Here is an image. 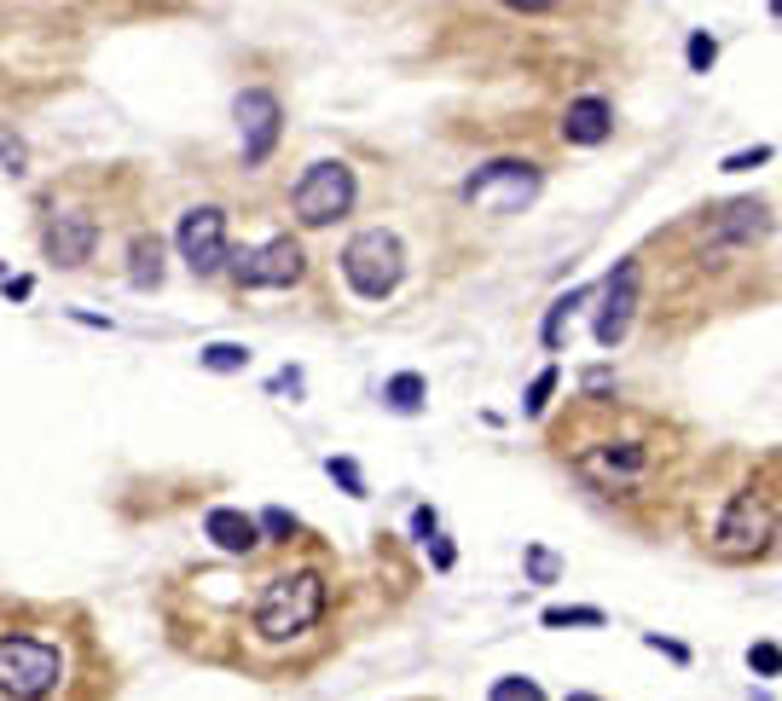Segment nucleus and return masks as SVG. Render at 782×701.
I'll return each mask as SVG.
<instances>
[{
    "instance_id": "nucleus-1",
    "label": "nucleus",
    "mask_w": 782,
    "mask_h": 701,
    "mask_svg": "<svg viewBox=\"0 0 782 701\" xmlns=\"http://www.w3.org/2000/svg\"><path fill=\"white\" fill-rule=\"evenodd\" d=\"M597 411H603V423L609 429H580L574 436V470L597 487V493H632V487H644L649 482V470H655V429L644 418H632V411H621L614 400H597Z\"/></svg>"
},
{
    "instance_id": "nucleus-2",
    "label": "nucleus",
    "mask_w": 782,
    "mask_h": 701,
    "mask_svg": "<svg viewBox=\"0 0 782 701\" xmlns=\"http://www.w3.org/2000/svg\"><path fill=\"white\" fill-rule=\"evenodd\" d=\"M76 685L70 655L53 637L0 632V701H58Z\"/></svg>"
},
{
    "instance_id": "nucleus-3",
    "label": "nucleus",
    "mask_w": 782,
    "mask_h": 701,
    "mask_svg": "<svg viewBox=\"0 0 782 701\" xmlns=\"http://www.w3.org/2000/svg\"><path fill=\"white\" fill-rule=\"evenodd\" d=\"M325 603H331L325 574L296 568V574H279V580L261 586L256 621H250V626H256L261 644H296V637H307V632L325 621Z\"/></svg>"
},
{
    "instance_id": "nucleus-4",
    "label": "nucleus",
    "mask_w": 782,
    "mask_h": 701,
    "mask_svg": "<svg viewBox=\"0 0 782 701\" xmlns=\"http://www.w3.org/2000/svg\"><path fill=\"white\" fill-rule=\"evenodd\" d=\"M782 545V510H777V493L766 487H743L730 493L725 517L713 528V551L725 563H748V556H766Z\"/></svg>"
},
{
    "instance_id": "nucleus-5",
    "label": "nucleus",
    "mask_w": 782,
    "mask_h": 701,
    "mask_svg": "<svg viewBox=\"0 0 782 701\" xmlns=\"http://www.w3.org/2000/svg\"><path fill=\"white\" fill-rule=\"evenodd\" d=\"M406 273V256H400V238L383 233V226H372V233H354L342 250V279L354 284V296L365 302H383L395 296V284Z\"/></svg>"
},
{
    "instance_id": "nucleus-6",
    "label": "nucleus",
    "mask_w": 782,
    "mask_h": 701,
    "mask_svg": "<svg viewBox=\"0 0 782 701\" xmlns=\"http://www.w3.org/2000/svg\"><path fill=\"white\" fill-rule=\"evenodd\" d=\"M464 197L476 203L481 215H517L540 197V169H533V162H517V157L487 162V169H476L464 180Z\"/></svg>"
},
{
    "instance_id": "nucleus-7",
    "label": "nucleus",
    "mask_w": 782,
    "mask_h": 701,
    "mask_svg": "<svg viewBox=\"0 0 782 701\" xmlns=\"http://www.w3.org/2000/svg\"><path fill=\"white\" fill-rule=\"evenodd\" d=\"M348 203H354V169L348 162H314L291 192V210L302 226H331L337 215H348Z\"/></svg>"
},
{
    "instance_id": "nucleus-8",
    "label": "nucleus",
    "mask_w": 782,
    "mask_h": 701,
    "mask_svg": "<svg viewBox=\"0 0 782 701\" xmlns=\"http://www.w3.org/2000/svg\"><path fill=\"white\" fill-rule=\"evenodd\" d=\"M233 279L243 284V291H284V284L302 279V244L296 238H267L261 250H238Z\"/></svg>"
},
{
    "instance_id": "nucleus-9",
    "label": "nucleus",
    "mask_w": 782,
    "mask_h": 701,
    "mask_svg": "<svg viewBox=\"0 0 782 701\" xmlns=\"http://www.w3.org/2000/svg\"><path fill=\"white\" fill-rule=\"evenodd\" d=\"M637 291H644V261H621L603 284V314H597V342L603 348H621L632 331V314H637Z\"/></svg>"
},
{
    "instance_id": "nucleus-10",
    "label": "nucleus",
    "mask_w": 782,
    "mask_h": 701,
    "mask_svg": "<svg viewBox=\"0 0 782 701\" xmlns=\"http://www.w3.org/2000/svg\"><path fill=\"white\" fill-rule=\"evenodd\" d=\"M238 139H243V162H267V151L279 146V99L267 93V88H250V93H238Z\"/></svg>"
},
{
    "instance_id": "nucleus-11",
    "label": "nucleus",
    "mask_w": 782,
    "mask_h": 701,
    "mask_svg": "<svg viewBox=\"0 0 782 701\" xmlns=\"http://www.w3.org/2000/svg\"><path fill=\"white\" fill-rule=\"evenodd\" d=\"M180 256H186L192 273H215V267L226 261V215L220 210H192L180 215Z\"/></svg>"
},
{
    "instance_id": "nucleus-12",
    "label": "nucleus",
    "mask_w": 782,
    "mask_h": 701,
    "mask_svg": "<svg viewBox=\"0 0 782 701\" xmlns=\"http://www.w3.org/2000/svg\"><path fill=\"white\" fill-rule=\"evenodd\" d=\"M609 134H614V105H609V99L586 93V99H574V105L563 111V139H568V146H603Z\"/></svg>"
},
{
    "instance_id": "nucleus-13",
    "label": "nucleus",
    "mask_w": 782,
    "mask_h": 701,
    "mask_svg": "<svg viewBox=\"0 0 782 701\" xmlns=\"http://www.w3.org/2000/svg\"><path fill=\"white\" fill-rule=\"evenodd\" d=\"M47 256L58 267H81V261L93 256V221L88 215H58L47 226Z\"/></svg>"
},
{
    "instance_id": "nucleus-14",
    "label": "nucleus",
    "mask_w": 782,
    "mask_h": 701,
    "mask_svg": "<svg viewBox=\"0 0 782 701\" xmlns=\"http://www.w3.org/2000/svg\"><path fill=\"white\" fill-rule=\"evenodd\" d=\"M203 533H209V540L226 551V556H250L256 545H261V528L243 517V510H209V517H203Z\"/></svg>"
},
{
    "instance_id": "nucleus-15",
    "label": "nucleus",
    "mask_w": 782,
    "mask_h": 701,
    "mask_svg": "<svg viewBox=\"0 0 782 701\" xmlns=\"http://www.w3.org/2000/svg\"><path fill=\"white\" fill-rule=\"evenodd\" d=\"M423 395H429V388H423V377H418V371H400V377H388V383H383V400H388V411H406V418L423 406Z\"/></svg>"
},
{
    "instance_id": "nucleus-16",
    "label": "nucleus",
    "mask_w": 782,
    "mask_h": 701,
    "mask_svg": "<svg viewBox=\"0 0 782 701\" xmlns=\"http://www.w3.org/2000/svg\"><path fill=\"white\" fill-rule=\"evenodd\" d=\"M162 279V244L157 238H139L134 244V284L146 291V284H157Z\"/></svg>"
},
{
    "instance_id": "nucleus-17",
    "label": "nucleus",
    "mask_w": 782,
    "mask_h": 701,
    "mask_svg": "<svg viewBox=\"0 0 782 701\" xmlns=\"http://www.w3.org/2000/svg\"><path fill=\"white\" fill-rule=\"evenodd\" d=\"M203 365H209V371H243V365H250V348H243V342H209V348H203Z\"/></svg>"
},
{
    "instance_id": "nucleus-18",
    "label": "nucleus",
    "mask_w": 782,
    "mask_h": 701,
    "mask_svg": "<svg viewBox=\"0 0 782 701\" xmlns=\"http://www.w3.org/2000/svg\"><path fill=\"white\" fill-rule=\"evenodd\" d=\"M487 701H545V690L533 685V678H499V685L487 690Z\"/></svg>"
},
{
    "instance_id": "nucleus-19",
    "label": "nucleus",
    "mask_w": 782,
    "mask_h": 701,
    "mask_svg": "<svg viewBox=\"0 0 782 701\" xmlns=\"http://www.w3.org/2000/svg\"><path fill=\"white\" fill-rule=\"evenodd\" d=\"M545 626H603V609H545Z\"/></svg>"
},
{
    "instance_id": "nucleus-20",
    "label": "nucleus",
    "mask_w": 782,
    "mask_h": 701,
    "mask_svg": "<svg viewBox=\"0 0 782 701\" xmlns=\"http://www.w3.org/2000/svg\"><path fill=\"white\" fill-rule=\"evenodd\" d=\"M325 470H331V482H342V493H354V499H365V476H360V464H354V459H331Z\"/></svg>"
},
{
    "instance_id": "nucleus-21",
    "label": "nucleus",
    "mask_w": 782,
    "mask_h": 701,
    "mask_svg": "<svg viewBox=\"0 0 782 701\" xmlns=\"http://www.w3.org/2000/svg\"><path fill=\"white\" fill-rule=\"evenodd\" d=\"M551 388H557V365H551V371H540V377H533V388H528V411H533V418H540V411L551 406Z\"/></svg>"
},
{
    "instance_id": "nucleus-22",
    "label": "nucleus",
    "mask_w": 782,
    "mask_h": 701,
    "mask_svg": "<svg viewBox=\"0 0 782 701\" xmlns=\"http://www.w3.org/2000/svg\"><path fill=\"white\" fill-rule=\"evenodd\" d=\"M748 667H753L759 678H777V672H782V649H777V644H753V649H748Z\"/></svg>"
},
{
    "instance_id": "nucleus-23",
    "label": "nucleus",
    "mask_w": 782,
    "mask_h": 701,
    "mask_svg": "<svg viewBox=\"0 0 782 701\" xmlns=\"http://www.w3.org/2000/svg\"><path fill=\"white\" fill-rule=\"evenodd\" d=\"M713 58H718V41L707 30H695L690 35V70H713Z\"/></svg>"
},
{
    "instance_id": "nucleus-24",
    "label": "nucleus",
    "mask_w": 782,
    "mask_h": 701,
    "mask_svg": "<svg viewBox=\"0 0 782 701\" xmlns=\"http://www.w3.org/2000/svg\"><path fill=\"white\" fill-rule=\"evenodd\" d=\"M528 574H533V580H540V586H545V580H557V556L533 545V551H528Z\"/></svg>"
},
{
    "instance_id": "nucleus-25",
    "label": "nucleus",
    "mask_w": 782,
    "mask_h": 701,
    "mask_svg": "<svg viewBox=\"0 0 782 701\" xmlns=\"http://www.w3.org/2000/svg\"><path fill=\"white\" fill-rule=\"evenodd\" d=\"M256 528H267L273 540H291V533H296V517H284V510H261Z\"/></svg>"
},
{
    "instance_id": "nucleus-26",
    "label": "nucleus",
    "mask_w": 782,
    "mask_h": 701,
    "mask_svg": "<svg viewBox=\"0 0 782 701\" xmlns=\"http://www.w3.org/2000/svg\"><path fill=\"white\" fill-rule=\"evenodd\" d=\"M759 162H771V146H753V151H736V157H725V169H730V174H743V169H759Z\"/></svg>"
},
{
    "instance_id": "nucleus-27",
    "label": "nucleus",
    "mask_w": 782,
    "mask_h": 701,
    "mask_svg": "<svg viewBox=\"0 0 782 701\" xmlns=\"http://www.w3.org/2000/svg\"><path fill=\"white\" fill-rule=\"evenodd\" d=\"M423 545H429V556H435V568H452V545L441 540V533H429Z\"/></svg>"
},
{
    "instance_id": "nucleus-28",
    "label": "nucleus",
    "mask_w": 782,
    "mask_h": 701,
    "mask_svg": "<svg viewBox=\"0 0 782 701\" xmlns=\"http://www.w3.org/2000/svg\"><path fill=\"white\" fill-rule=\"evenodd\" d=\"M505 7H517V12H557L563 0H505Z\"/></svg>"
},
{
    "instance_id": "nucleus-29",
    "label": "nucleus",
    "mask_w": 782,
    "mask_h": 701,
    "mask_svg": "<svg viewBox=\"0 0 782 701\" xmlns=\"http://www.w3.org/2000/svg\"><path fill=\"white\" fill-rule=\"evenodd\" d=\"M411 528H418V540H429L435 533V510H411Z\"/></svg>"
},
{
    "instance_id": "nucleus-30",
    "label": "nucleus",
    "mask_w": 782,
    "mask_h": 701,
    "mask_svg": "<svg viewBox=\"0 0 782 701\" xmlns=\"http://www.w3.org/2000/svg\"><path fill=\"white\" fill-rule=\"evenodd\" d=\"M568 701H597V696H586V690H574V696H568Z\"/></svg>"
},
{
    "instance_id": "nucleus-31",
    "label": "nucleus",
    "mask_w": 782,
    "mask_h": 701,
    "mask_svg": "<svg viewBox=\"0 0 782 701\" xmlns=\"http://www.w3.org/2000/svg\"><path fill=\"white\" fill-rule=\"evenodd\" d=\"M771 18H782V0H771Z\"/></svg>"
}]
</instances>
